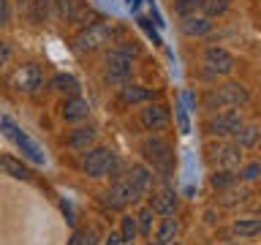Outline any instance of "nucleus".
I'll return each mask as SVG.
<instances>
[{
  "label": "nucleus",
  "instance_id": "7ed1b4c3",
  "mask_svg": "<svg viewBox=\"0 0 261 245\" xmlns=\"http://www.w3.org/2000/svg\"><path fill=\"white\" fill-rule=\"evenodd\" d=\"M142 155L144 161L152 166V172H158L161 177H169L171 169H174V153H171V144L158 134H150L147 139H142Z\"/></svg>",
  "mask_w": 261,
  "mask_h": 245
},
{
  "label": "nucleus",
  "instance_id": "1a4fd4ad",
  "mask_svg": "<svg viewBox=\"0 0 261 245\" xmlns=\"http://www.w3.org/2000/svg\"><path fill=\"white\" fill-rule=\"evenodd\" d=\"M114 158H117V153L109 150V147H95V150H90L87 158H85V175L93 177V180L109 177Z\"/></svg>",
  "mask_w": 261,
  "mask_h": 245
},
{
  "label": "nucleus",
  "instance_id": "4be33fe9",
  "mask_svg": "<svg viewBox=\"0 0 261 245\" xmlns=\"http://www.w3.org/2000/svg\"><path fill=\"white\" fill-rule=\"evenodd\" d=\"M177 232H179L177 218L163 215V218H161V224H158V234H155V242H158V245H169L171 240H177Z\"/></svg>",
  "mask_w": 261,
  "mask_h": 245
},
{
  "label": "nucleus",
  "instance_id": "72a5a7b5",
  "mask_svg": "<svg viewBox=\"0 0 261 245\" xmlns=\"http://www.w3.org/2000/svg\"><path fill=\"white\" fill-rule=\"evenodd\" d=\"M177 126H179V134H191V122H188V114H185V109L182 106H177Z\"/></svg>",
  "mask_w": 261,
  "mask_h": 245
},
{
  "label": "nucleus",
  "instance_id": "a211bd4d",
  "mask_svg": "<svg viewBox=\"0 0 261 245\" xmlns=\"http://www.w3.org/2000/svg\"><path fill=\"white\" fill-rule=\"evenodd\" d=\"M98 139V131L93 126H79L68 134V147L71 150H90Z\"/></svg>",
  "mask_w": 261,
  "mask_h": 245
},
{
  "label": "nucleus",
  "instance_id": "412c9836",
  "mask_svg": "<svg viewBox=\"0 0 261 245\" xmlns=\"http://www.w3.org/2000/svg\"><path fill=\"white\" fill-rule=\"evenodd\" d=\"M24 16L33 24H41L49 19V0H24Z\"/></svg>",
  "mask_w": 261,
  "mask_h": 245
},
{
  "label": "nucleus",
  "instance_id": "423d86ee",
  "mask_svg": "<svg viewBox=\"0 0 261 245\" xmlns=\"http://www.w3.org/2000/svg\"><path fill=\"white\" fill-rule=\"evenodd\" d=\"M0 128H3V134L11 139V142L22 150V155L28 161H33V163H38V166H44L46 163V155H44V150H41V144L36 142V139H30L24 131L16 126L14 120H8V117H0Z\"/></svg>",
  "mask_w": 261,
  "mask_h": 245
},
{
  "label": "nucleus",
  "instance_id": "f3484780",
  "mask_svg": "<svg viewBox=\"0 0 261 245\" xmlns=\"http://www.w3.org/2000/svg\"><path fill=\"white\" fill-rule=\"evenodd\" d=\"M177 193L174 191H169V188H163V191H158L152 196V202H150V210L155 212V215H174L177 212Z\"/></svg>",
  "mask_w": 261,
  "mask_h": 245
},
{
  "label": "nucleus",
  "instance_id": "f8f14e48",
  "mask_svg": "<svg viewBox=\"0 0 261 245\" xmlns=\"http://www.w3.org/2000/svg\"><path fill=\"white\" fill-rule=\"evenodd\" d=\"M130 65H134V60H130L128 55H122L117 46H112L109 52H106V79L125 82L130 77Z\"/></svg>",
  "mask_w": 261,
  "mask_h": 245
},
{
  "label": "nucleus",
  "instance_id": "5701e85b",
  "mask_svg": "<svg viewBox=\"0 0 261 245\" xmlns=\"http://www.w3.org/2000/svg\"><path fill=\"white\" fill-rule=\"evenodd\" d=\"M231 139L242 147V150H250V147L258 144V126H256V122H245V126L237 131Z\"/></svg>",
  "mask_w": 261,
  "mask_h": 245
},
{
  "label": "nucleus",
  "instance_id": "ddd939ff",
  "mask_svg": "<svg viewBox=\"0 0 261 245\" xmlns=\"http://www.w3.org/2000/svg\"><path fill=\"white\" fill-rule=\"evenodd\" d=\"M134 202H139V193L130 188L128 180L125 177L114 180L109 193H106V204H109L112 210H122V207H128V204H134Z\"/></svg>",
  "mask_w": 261,
  "mask_h": 245
},
{
  "label": "nucleus",
  "instance_id": "58836bf2",
  "mask_svg": "<svg viewBox=\"0 0 261 245\" xmlns=\"http://www.w3.org/2000/svg\"><path fill=\"white\" fill-rule=\"evenodd\" d=\"M231 245H250V242H231Z\"/></svg>",
  "mask_w": 261,
  "mask_h": 245
},
{
  "label": "nucleus",
  "instance_id": "39448f33",
  "mask_svg": "<svg viewBox=\"0 0 261 245\" xmlns=\"http://www.w3.org/2000/svg\"><path fill=\"white\" fill-rule=\"evenodd\" d=\"M245 126V114L242 109H226V112H215L201 122V131L207 136H218V139H231L237 131Z\"/></svg>",
  "mask_w": 261,
  "mask_h": 245
},
{
  "label": "nucleus",
  "instance_id": "c9c22d12",
  "mask_svg": "<svg viewBox=\"0 0 261 245\" xmlns=\"http://www.w3.org/2000/svg\"><path fill=\"white\" fill-rule=\"evenodd\" d=\"M8 16H11V11H8V0H0V28L8 24Z\"/></svg>",
  "mask_w": 261,
  "mask_h": 245
},
{
  "label": "nucleus",
  "instance_id": "20e7f679",
  "mask_svg": "<svg viewBox=\"0 0 261 245\" xmlns=\"http://www.w3.org/2000/svg\"><path fill=\"white\" fill-rule=\"evenodd\" d=\"M207 153V161L212 163V169H226V172H237L245 163V153L237 142H228V139H218V142H210L204 147Z\"/></svg>",
  "mask_w": 261,
  "mask_h": 245
},
{
  "label": "nucleus",
  "instance_id": "6e6552de",
  "mask_svg": "<svg viewBox=\"0 0 261 245\" xmlns=\"http://www.w3.org/2000/svg\"><path fill=\"white\" fill-rule=\"evenodd\" d=\"M201 63L212 77H228V74L237 68V57L228 52L226 46H207L204 49Z\"/></svg>",
  "mask_w": 261,
  "mask_h": 245
},
{
  "label": "nucleus",
  "instance_id": "2eb2a0df",
  "mask_svg": "<svg viewBox=\"0 0 261 245\" xmlns=\"http://www.w3.org/2000/svg\"><path fill=\"white\" fill-rule=\"evenodd\" d=\"M212 30V19L204 14H191V16H179V33L188 38H201Z\"/></svg>",
  "mask_w": 261,
  "mask_h": 245
},
{
  "label": "nucleus",
  "instance_id": "4c0bfd02",
  "mask_svg": "<svg viewBox=\"0 0 261 245\" xmlns=\"http://www.w3.org/2000/svg\"><path fill=\"white\" fill-rule=\"evenodd\" d=\"M169 245H182V242H177V240H171V242H169Z\"/></svg>",
  "mask_w": 261,
  "mask_h": 245
},
{
  "label": "nucleus",
  "instance_id": "cd10ccee",
  "mask_svg": "<svg viewBox=\"0 0 261 245\" xmlns=\"http://www.w3.org/2000/svg\"><path fill=\"white\" fill-rule=\"evenodd\" d=\"M228 11V0H201V14L204 16H220Z\"/></svg>",
  "mask_w": 261,
  "mask_h": 245
},
{
  "label": "nucleus",
  "instance_id": "79ce46f5",
  "mask_svg": "<svg viewBox=\"0 0 261 245\" xmlns=\"http://www.w3.org/2000/svg\"><path fill=\"white\" fill-rule=\"evenodd\" d=\"M128 3H130V0H128Z\"/></svg>",
  "mask_w": 261,
  "mask_h": 245
},
{
  "label": "nucleus",
  "instance_id": "ea45409f",
  "mask_svg": "<svg viewBox=\"0 0 261 245\" xmlns=\"http://www.w3.org/2000/svg\"><path fill=\"white\" fill-rule=\"evenodd\" d=\"M144 245H158V242H144Z\"/></svg>",
  "mask_w": 261,
  "mask_h": 245
},
{
  "label": "nucleus",
  "instance_id": "6ab92c4d",
  "mask_svg": "<svg viewBox=\"0 0 261 245\" xmlns=\"http://www.w3.org/2000/svg\"><path fill=\"white\" fill-rule=\"evenodd\" d=\"M158 95L155 90L150 87H142V85H122L120 87V101L122 104H147Z\"/></svg>",
  "mask_w": 261,
  "mask_h": 245
},
{
  "label": "nucleus",
  "instance_id": "e433bc0d",
  "mask_svg": "<svg viewBox=\"0 0 261 245\" xmlns=\"http://www.w3.org/2000/svg\"><path fill=\"white\" fill-rule=\"evenodd\" d=\"M106 245H122V237H120V232H112L109 237H106Z\"/></svg>",
  "mask_w": 261,
  "mask_h": 245
},
{
  "label": "nucleus",
  "instance_id": "a878e982",
  "mask_svg": "<svg viewBox=\"0 0 261 245\" xmlns=\"http://www.w3.org/2000/svg\"><path fill=\"white\" fill-rule=\"evenodd\" d=\"M177 16H191V14H201V0H171Z\"/></svg>",
  "mask_w": 261,
  "mask_h": 245
},
{
  "label": "nucleus",
  "instance_id": "473e14b6",
  "mask_svg": "<svg viewBox=\"0 0 261 245\" xmlns=\"http://www.w3.org/2000/svg\"><path fill=\"white\" fill-rule=\"evenodd\" d=\"M65 245H95V232L93 229H82V232H73L71 240Z\"/></svg>",
  "mask_w": 261,
  "mask_h": 245
},
{
  "label": "nucleus",
  "instance_id": "f257e3e1",
  "mask_svg": "<svg viewBox=\"0 0 261 245\" xmlns=\"http://www.w3.org/2000/svg\"><path fill=\"white\" fill-rule=\"evenodd\" d=\"M250 104V93L242 82H226V85H218L204 93L201 106L210 114L215 112H226V109H245Z\"/></svg>",
  "mask_w": 261,
  "mask_h": 245
},
{
  "label": "nucleus",
  "instance_id": "2f4dec72",
  "mask_svg": "<svg viewBox=\"0 0 261 245\" xmlns=\"http://www.w3.org/2000/svg\"><path fill=\"white\" fill-rule=\"evenodd\" d=\"M258 177H261V163L258 161H250V163H245V166H240V180L242 183H256Z\"/></svg>",
  "mask_w": 261,
  "mask_h": 245
},
{
  "label": "nucleus",
  "instance_id": "f704fd0d",
  "mask_svg": "<svg viewBox=\"0 0 261 245\" xmlns=\"http://www.w3.org/2000/svg\"><path fill=\"white\" fill-rule=\"evenodd\" d=\"M11 55H14V49H11V44H8V41H0V65L11 60Z\"/></svg>",
  "mask_w": 261,
  "mask_h": 245
},
{
  "label": "nucleus",
  "instance_id": "f03ea898",
  "mask_svg": "<svg viewBox=\"0 0 261 245\" xmlns=\"http://www.w3.org/2000/svg\"><path fill=\"white\" fill-rule=\"evenodd\" d=\"M112 38H114V24L109 19H98L93 24L79 28V33L71 38V46H73V52L85 55V52H95V49L106 46Z\"/></svg>",
  "mask_w": 261,
  "mask_h": 245
},
{
  "label": "nucleus",
  "instance_id": "393cba45",
  "mask_svg": "<svg viewBox=\"0 0 261 245\" xmlns=\"http://www.w3.org/2000/svg\"><path fill=\"white\" fill-rule=\"evenodd\" d=\"M248 188H242V185H228V188H223L220 191V204H226V207H231V204H240V202H245L248 199Z\"/></svg>",
  "mask_w": 261,
  "mask_h": 245
},
{
  "label": "nucleus",
  "instance_id": "c756f323",
  "mask_svg": "<svg viewBox=\"0 0 261 245\" xmlns=\"http://www.w3.org/2000/svg\"><path fill=\"white\" fill-rule=\"evenodd\" d=\"M152 215H155V212L150 207H144L139 215H134L136 218V229H139V234H142V237H150L152 234Z\"/></svg>",
  "mask_w": 261,
  "mask_h": 245
},
{
  "label": "nucleus",
  "instance_id": "b1692460",
  "mask_svg": "<svg viewBox=\"0 0 261 245\" xmlns=\"http://www.w3.org/2000/svg\"><path fill=\"white\" fill-rule=\"evenodd\" d=\"M231 232L237 237H242V240H250V237H256L261 232V220L258 218H237L234 226H231Z\"/></svg>",
  "mask_w": 261,
  "mask_h": 245
},
{
  "label": "nucleus",
  "instance_id": "dca6fc26",
  "mask_svg": "<svg viewBox=\"0 0 261 245\" xmlns=\"http://www.w3.org/2000/svg\"><path fill=\"white\" fill-rule=\"evenodd\" d=\"M60 114H63L65 122H82V120H87V114H90V104L82 95H65V101L60 106Z\"/></svg>",
  "mask_w": 261,
  "mask_h": 245
},
{
  "label": "nucleus",
  "instance_id": "0eeeda50",
  "mask_svg": "<svg viewBox=\"0 0 261 245\" xmlns=\"http://www.w3.org/2000/svg\"><path fill=\"white\" fill-rule=\"evenodd\" d=\"M52 3H55V16H57V19L79 24V28H85V24H93V22L101 19V16L95 14V8L87 6L85 0H52Z\"/></svg>",
  "mask_w": 261,
  "mask_h": 245
},
{
  "label": "nucleus",
  "instance_id": "aec40b11",
  "mask_svg": "<svg viewBox=\"0 0 261 245\" xmlns=\"http://www.w3.org/2000/svg\"><path fill=\"white\" fill-rule=\"evenodd\" d=\"M49 87L57 90V93H63V95H79V79L71 77V74H55L52 82H49Z\"/></svg>",
  "mask_w": 261,
  "mask_h": 245
},
{
  "label": "nucleus",
  "instance_id": "4468645a",
  "mask_svg": "<svg viewBox=\"0 0 261 245\" xmlns=\"http://www.w3.org/2000/svg\"><path fill=\"white\" fill-rule=\"evenodd\" d=\"M125 180L139 193V199H142V196H147L150 188H152V169L144 166V163H130V166L125 169Z\"/></svg>",
  "mask_w": 261,
  "mask_h": 245
},
{
  "label": "nucleus",
  "instance_id": "9d476101",
  "mask_svg": "<svg viewBox=\"0 0 261 245\" xmlns=\"http://www.w3.org/2000/svg\"><path fill=\"white\" fill-rule=\"evenodd\" d=\"M8 82H11L16 90H22V93H36V90L41 87V82H44V74H41V68L36 63H22V65L14 68Z\"/></svg>",
  "mask_w": 261,
  "mask_h": 245
},
{
  "label": "nucleus",
  "instance_id": "9b49d317",
  "mask_svg": "<svg viewBox=\"0 0 261 245\" xmlns=\"http://www.w3.org/2000/svg\"><path fill=\"white\" fill-rule=\"evenodd\" d=\"M139 120H142V126L147 131H163L171 122V109L166 104H158V101H147L144 109L139 112Z\"/></svg>",
  "mask_w": 261,
  "mask_h": 245
},
{
  "label": "nucleus",
  "instance_id": "bb28decb",
  "mask_svg": "<svg viewBox=\"0 0 261 245\" xmlns=\"http://www.w3.org/2000/svg\"><path fill=\"white\" fill-rule=\"evenodd\" d=\"M210 183H212V188L223 191V188L237 183V175H234V172H226V169H215V172H212V177H210Z\"/></svg>",
  "mask_w": 261,
  "mask_h": 245
},
{
  "label": "nucleus",
  "instance_id": "a19ab883",
  "mask_svg": "<svg viewBox=\"0 0 261 245\" xmlns=\"http://www.w3.org/2000/svg\"><path fill=\"white\" fill-rule=\"evenodd\" d=\"M122 245H134V242H122Z\"/></svg>",
  "mask_w": 261,
  "mask_h": 245
},
{
  "label": "nucleus",
  "instance_id": "7c9ffc66",
  "mask_svg": "<svg viewBox=\"0 0 261 245\" xmlns=\"http://www.w3.org/2000/svg\"><path fill=\"white\" fill-rule=\"evenodd\" d=\"M0 166H3L11 177H16V180H28L30 177V172L24 169L19 161H14V158H0Z\"/></svg>",
  "mask_w": 261,
  "mask_h": 245
},
{
  "label": "nucleus",
  "instance_id": "c85d7f7f",
  "mask_svg": "<svg viewBox=\"0 0 261 245\" xmlns=\"http://www.w3.org/2000/svg\"><path fill=\"white\" fill-rule=\"evenodd\" d=\"M120 237H122V242H134L136 237H139V229H136V218L134 215H122Z\"/></svg>",
  "mask_w": 261,
  "mask_h": 245
}]
</instances>
